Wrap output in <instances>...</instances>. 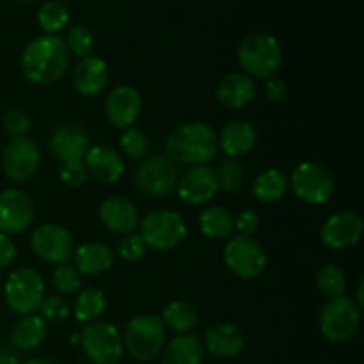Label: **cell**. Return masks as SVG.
Wrapping results in <instances>:
<instances>
[{
    "label": "cell",
    "instance_id": "f1b7e54d",
    "mask_svg": "<svg viewBox=\"0 0 364 364\" xmlns=\"http://www.w3.org/2000/svg\"><path fill=\"white\" fill-rule=\"evenodd\" d=\"M160 320H162L166 329L174 331L176 334H187L198 323L199 313L192 302L176 299V301H171L169 304L164 306Z\"/></svg>",
    "mask_w": 364,
    "mask_h": 364
},
{
    "label": "cell",
    "instance_id": "f546056e",
    "mask_svg": "<svg viewBox=\"0 0 364 364\" xmlns=\"http://www.w3.org/2000/svg\"><path fill=\"white\" fill-rule=\"evenodd\" d=\"M107 309V297L100 288L89 287L78 291L73 306V316L80 323H92L98 322L100 316Z\"/></svg>",
    "mask_w": 364,
    "mask_h": 364
},
{
    "label": "cell",
    "instance_id": "74e56055",
    "mask_svg": "<svg viewBox=\"0 0 364 364\" xmlns=\"http://www.w3.org/2000/svg\"><path fill=\"white\" fill-rule=\"evenodd\" d=\"M2 127L4 132H6L11 139L27 137L28 130H31L32 127V119L23 109H11L4 114Z\"/></svg>",
    "mask_w": 364,
    "mask_h": 364
},
{
    "label": "cell",
    "instance_id": "4dcf8cb0",
    "mask_svg": "<svg viewBox=\"0 0 364 364\" xmlns=\"http://www.w3.org/2000/svg\"><path fill=\"white\" fill-rule=\"evenodd\" d=\"M288 178L279 169H267L252 183V196L259 203H276L288 192Z\"/></svg>",
    "mask_w": 364,
    "mask_h": 364
},
{
    "label": "cell",
    "instance_id": "d4e9b609",
    "mask_svg": "<svg viewBox=\"0 0 364 364\" xmlns=\"http://www.w3.org/2000/svg\"><path fill=\"white\" fill-rule=\"evenodd\" d=\"M73 262L80 276H100L114 265V252L102 242H85L75 249Z\"/></svg>",
    "mask_w": 364,
    "mask_h": 364
},
{
    "label": "cell",
    "instance_id": "1f68e13d",
    "mask_svg": "<svg viewBox=\"0 0 364 364\" xmlns=\"http://www.w3.org/2000/svg\"><path fill=\"white\" fill-rule=\"evenodd\" d=\"M70 21V11L66 6L55 0L43 4L41 9L38 11V25L45 34L57 36V32L63 31Z\"/></svg>",
    "mask_w": 364,
    "mask_h": 364
},
{
    "label": "cell",
    "instance_id": "ba28073f",
    "mask_svg": "<svg viewBox=\"0 0 364 364\" xmlns=\"http://www.w3.org/2000/svg\"><path fill=\"white\" fill-rule=\"evenodd\" d=\"M288 187L302 203L326 205L334 194L336 181L331 171L318 162H301L291 173Z\"/></svg>",
    "mask_w": 364,
    "mask_h": 364
},
{
    "label": "cell",
    "instance_id": "83f0119b",
    "mask_svg": "<svg viewBox=\"0 0 364 364\" xmlns=\"http://www.w3.org/2000/svg\"><path fill=\"white\" fill-rule=\"evenodd\" d=\"M199 230L206 238L226 240L235 233L233 213L219 205L205 206L199 213Z\"/></svg>",
    "mask_w": 364,
    "mask_h": 364
},
{
    "label": "cell",
    "instance_id": "484cf974",
    "mask_svg": "<svg viewBox=\"0 0 364 364\" xmlns=\"http://www.w3.org/2000/svg\"><path fill=\"white\" fill-rule=\"evenodd\" d=\"M162 364H203L205 347L196 334H176L164 347Z\"/></svg>",
    "mask_w": 364,
    "mask_h": 364
},
{
    "label": "cell",
    "instance_id": "52a82bcc",
    "mask_svg": "<svg viewBox=\"0 0 364 364\" xmlns=\"http://www.w3.org/2000/svg\"><path fill=\"white\" fill-rule=\"evenodd\" d=\"M361 326V309L354 299L341 295L333 297L322 306L318 316V329L331 343H347Z\"/></svg>",
    "mask_w": 364,
    "mask_h": 364
},
{
    "label": "cell",
    "instance_id": "d6a6232c",
    "mask_svg": "<svg viewBox=\"0 0 364 364\" xmlns=\"http://www.w3.org/2000/svg\"><path fill=\"white\" fill-rule=\"evenodd\" d=\"M316 287L329 299L341 297L347 291V276L341 267L327 263V265L320 267L316 272Z\"/></svg>",
    "mask_w": 364,
    "mask_h": 364
},
{
    "label": "cell",
    "instance_id": "7bdbcfd3",
    "mask_svg": "<svg viewBox=\"0 0 364 364\" xmlns=\"http://www.w3.org/2000/svg\"><path fill=\"white\" fill-rule=\"evenodd\" d=\"M263 95H265L267 100L270 102H281L284 100L287 96L288 87H287V82L279 77H269L263 80V87H262Z\"/></svg>",
    "mask_w": 364,
    "mask_h": 364
},
{
    "label": "cell",
    "instance_id": "5bb4252c",
    "mask_svg": "<svg viewBox=\"0 0 364 364\" xmlns=\"http://www.w3.org/2000/svg\"><path fill=\"white\" fill-rule=\"evenodd\" d=\"M36 206L31 196L21 188H6L0 192V233L20 235L34 220Z\"/></svg>",
    "mask_w": 364,
    "mask_h": 364
},
{
    "label": "cell",
    "instance_id": "ac0fdd59",
    "mask_svg": "<svg viewBox=\"0 0 364 364\" xmlns=\"http://www.w3.org/2000/svg\"><path fill=\"white\" fill-rule=\"evenodd\" d=\"M82 162L87 171V176L103 185L117 183L127 169L123 155L117 149L105 144L91 146Z\"/></svg>",
    "mask_w": 364,
    "mask_h": 364
},
{
    "label": "cell",
    "instance_id": "d6986e66",
    "mask_svg": "<svg viewBox=\"0 0 364 364\" xmlns=\"http://www.w3.org/2000/svg\"><path fill=\"white\" fill-rule=\"evenodd\" d=\"M98 215L105 230L123 237L134 233L141 220L137 205L124 196H110L103 199Z\"/></svg>",
    "mask_w": 364,
    "mask_h": 364
},
{
    "label": "cell",
    "instance_id": "ffe728a7",
    "mask_svg": "<svg viewBox=\"0 0 364 364\" xmlns=\"http://www.w3.org/2000/svg\"><path fill=\"white\" fill-rule=\"evenodd\" d=\"M89 148V137L80 124L63 123L50 135V149L60 164L84 160Z\"/></svg>",
    "mask_w": 364,
    "mask_h": 364
},
{
    "label": "cell",
    "instance_id": "7a4b0ae2",
    "mask_svg": "<svg viewBox=\"0 0 364 364\" xmlns=\"http://www.w3.org/2000/svg\"><path fill=\"white\" fill-rule=\"evenodd\" d=\"M219 153L217 134L201 121L180 124L166 139V155L176 166H206Z\"/></svg>",
    "mask_w": 364,
    "mask_h": 364
},
{
    "label": "cell",
    "instance_id": "4fadbf2b",
    "mask_svg": "<svg viewBox=\"0 0 364 364\" xmlns=\"http://www.w3.org/2000/svg\"><path fill=\"white\" fill-rule=\"evenodd\" d=\"M39 164H41V153L38 144L28 137L11 139L0 156L4 176L14 183L31 180L38 173Z\"/></svg>",
    "mask_w": 364,
    "mask_h": 364
},
{
    "label": "cell",
    "instance_id": "ee69618b",
    "mask_svg": "<svg viewBox=\"0 0 364 364\" xmlns=\"http://www.w3.org/2000/svg\"><path fill=\"white\" fill-rule=\"evenodd\" d=\"M16 258V245L11 240L9 235L0 233V269H7Z\"/></svg>",
    "mask_w": 364,
    "mask_h": 364
},
{
    "label": "cell",
    "instance_id": "bcb514c9",
    "mask_svg": "<svg viewBox=\"0 0 364 364\" xmlns=\"http://www.w3.org/2000/svg\"><path fill=\"white\" fill-rule=\"evenodd\" d=\"M0 364H21V361L14 354L4 352V354H0Z\"/></svg>",
    "mask_w": 364,
    "mask_h": 364
},
{
    "label": "cell",
    "instance_id": "9c48e42d",
    "mask_svg": "<svg viewBox=\"0 0 364 364\" xmlns=\"http://www.w3.org/2000/svg\"><path fill=\"white\" fill-rule=\"evenodd\" d=\"M224 263L240 279H256L267 269V252L263 245L252 237L233 235L224 245Z\"/></svg>",
    "mask_w": 364,
    "mask_h": 364
},
{
    "label": "cell",
    "instance_id": "3957f363",
    "mask_svg": "<svg viewBox=\"0 0 364 364\" xmlns=\"http://www.w3.org/2000/svg\"><path fill=\"white\" fill-rule=\"evenodd\" d=\"M238 60L245 75L255 80L274 77L283 64V46L269 32H252L238 46Z\"/></svg>",
    "mask_w": 364,
    "mask_h": 364
},
{
    "label": "cell",
    "instance_id": "f6af8a7d",
    "mask_svg": "<svg viewBox=\"0 0 364 364\" xmlns=\"http://www.w3.org/2000/svg\"><path fill=\"white\" fill-rule=\"evenodd\" d=\"M354 302H355V304H358L359 309H363V306H364V281L363 279L359 281V284H358V290H355Z\"/></svg>",
    "mask_w": 364,
    "mask_h": 364
},
{
    "label": "cell",
    "instance_id": "681fc988",
    "mask_svg": "<svg viewBox=\"0 0 364 364\" xmlns=\"http://www.w3.org/2000/svg\"><path fill=\"white\" fill-rule=\"evenodd\" d=\"M55 2H60V4H63V2H68V0H55Z\"/></svg>",
    "mask_w": 364,
    "mask_h": 364
},
{
    "label": "cell",
    "instance_id": "8d00e7d4",
    "mask_svg": "<svg viewBox=\"0 0 364 364\" xmlns=\"http://www.w3.org/2000/svg\"><path fill=\"white\" fill-rule=\"evenodd\" d=\"M64 43H66L68 52L84 59V57L91 55L92 46H95V36L85 25H75L68 31Z\"/></svg>",
    "mask_w": 364,
    "mask_h": 364
},
{
    "label": "cell",
    "instance_id": "cb8c5ba5",
    "mask_svg": "<svg viewBox=\"0 0 364 364\" xmlns=\"http://www.w3.org/2000/svg\"><path fill=\"white\" fill-rule=\"evenodd\" d=\"M217 102L226 109H244L255 100L256 82L249 75L235 71L220 78L217 84Z\"/></svg>",
    "mask_w": 364,
    "mask_h": 364
},
{
    "label": "cell",
    "instance_id": "5b68a950",
    "mask_svg": "<svg viewBox=\"0 0 364 364\" xmlns=\"http://www.w3.org/2000/svg\"><path fill=\"white\" fill-rule=\"evenodd\" d=\"M139 237L153 251H171L187 237V224L174 210H153L139 220Z\"/></svg>",
    "mask_w": 364,
    "mask_h": 364
},
{
    "label": "cell",
    "instance_id": "8fae6325",
    "mask_svg": "<svg viewBox=\"0 0 364 364\" xmlns=\"http://www.w3.org/2000/svg\"><path fill=\"white\" fill-rule=\"evenodd\" d=\"M180 173L167 155L146 156L135 171V187L146 196L162 198L176 188Z\"/></svg>",
    "mask_w": 364,
    "mask_h": 364
},
{
    "label": "cell",
    "instance_id": "7c38bea8",
    "mask_svg": "<svg viewBox=\"0 0 364 364\" xmlns=\"http://www.w3.org/2000/svg\"><path fill=\"white\" fill-rule=\"evenodd\" d=\"M31 247L41 262L50 265H64L73 258V235L57 223L41 224L32 231Z\"/></svg>",
    "mask_w": 364,
    "mask_h": 364
},
{
    "label": "cell",
    "instance_id": "44dd1931",
    "mask_svg": "<svg viewBox=\"0 0 364 364\" xmlns=\"http://www.w3.org/2000/svg\"><path fill=\"white\" fill-rule=\"evenodd\" d=\"M203 347L208 350L213 358L233 359L244 350V334L237 326L230 322H219L208 327L203 336Z\"/></svg>",
    "mask_w": 364,
    "mask_h": 364
},
{
    "label": "cell",
    "instance_id": "836d02e7",
    "mask_svg": "<svg viewBox=\"0 0 364 364\" xmlns=\"http://www.w3.org/2000/svg\"><path fill=\"white\" fill-rule=\"evenodd\" d=\"M215 174L219 181V191L238 192L244 187L245 171L238 159H224L215 169Z\"/></svg>",
    "mask_w": 364,
    "mask_h": 364
},
{
    "label": "cell",
    "instance_id": "9a60e30c",
    "mask_svg": "<svg viewBox=\"0 0 364 364\" xmlns=\"http://www.w3.org/2000/svg\"><path fill=\"white\" fill-rule=\"evenodd\" d=\"M364 220L359 213L350 210H341L333 213L323 223L320 237L322 242L333 251H343V249L354 247L363 237Z\"/></svg>",
    "mask_w": 364,
    "mask_h": 364
},
{
    "label": "cell",
    "instance_id": "8992f818",
    "mask_svg": "<svg viewBox=\"0 0 364 364\" xmlns=\"http://www.w3.org/2000/svg\"><path fill=\"white\" fill-rule=\"evenodd\" d=\"M45 295V281L41 274L31 267L13 270L4 284V301L7 308L20 316L38 313Z\"/></svg>",
    "mask_w": 364,
    "mask_h": 364
},
{
    "label": "cell",
    "instance_id": "b9f144b4",
    "mask_svg": "<svg viewBox=\"0 0 364 364\" xmlns=\"http://www.w3.org/2000/svg\"><path fill=\"white\" fill-rule=\"evenodd\" d=\"M259 228V215L256 210L245 208L235 217V231L238 235H245V237H252Z\"/></svg>",
    "mask_w": 364,
    "mask_h": 364
},
{
    "label": "cell",
    "instance_id": "7dc6e473",
    "mask_svg": "<svg viewBox=\"0 0 364 364\" xmlns=\"http://www.w3.org/2000/svg\"><path fill=\"white\" fill-rule=\"evenodd\" d=\"M21 364H59L53 359H46V358H34V359H28V361L21 363Z\"/></svg>",
    "mask_w": 364,
    "mask_h": 364
},
{
    "label": "cell",
    "instance_id": "e0dca14e",
    "mask_svg": "<svg viewBox=\"0 0 364 364\" xmlns=\"http://www.w3.org/2000/svg\"><path fill=\"white\" fill-rule=\"evenodd\" d=\"M142 110L141 92L132 85H117L105 100L107 121L117 130L134 127Z\"/></svg>",
    "mask_w": 364,
    "mask_h": 364
},
{
    "label": "cell",
    "instance_id": "4316f807",
    "mask_svg": "<svg viewBox=\"0 0 364 364\" xmlns=\"http://www.w3.org/2000/svg\"><path fill=\"white\" fill-rule=\"evenodd\" d=\"M46 322L34 313V315H23L14 322L13 329H11V343L18 350H36L38 347H41L43 341L46 340Z\"/></svg>",
    "mask_w": 364,
    "mask_h": 364
},
{
    "label": "cell",
    "instance_id": "7402d4cb",
    "mask_svg": "<svg viewBox=\"0 0 364 364\" xmlns=\"http://www.w3.org/2000/svg\"><path fill=\"white\" fill-rule=\"evenodd\" d=\"M109 84V66L98 55L78 60L73 70V87L82 96H98Z\"/></svg>",
    "mask_w": 364,
    "mask_h": 364
},
{
    "label": "cell",
    "instance_id": "f35d334b",
    "mask_svg": "<svg viewBox=\"0 0 364 364\" xmlns=\"http://www.w3.org/2000/svg\"><path fill=\"white\" fill-rule=\"evenodd\" d=\"M71 309L63 295H45L39 306V316L48 322H63L70 316Z\"/></svg>",
    "mask_w": 364,
    "mask_h": 364
},
{
    "label": "cell",
    "instance_id": "e575fe53",
    "mask_svg": "<svg viewBox=\"0 0 364 364\" xmlns=\"http://www.w3.org/2000/svg\"><path fill=\"white\" fill-rule=\"evenodd\" d=\"M119 146L123 155H127L130 160H142L149 156V141L144 132L137 127H130L123 130L119 137Z\"/></svg>",
    "mask_w": 364,
    "mask_h": 364
},
{
    "label": "cell",
    "instance_id": "d590c367",
    "mask_svg": "<svg viewBox=\"0 0 364 364\" xmlns=\"http://www.w3.org/2000/svg\"><path fill=\"white\" fill-rule=\"evenodd\" d=\"M82 276L70 263L57 265L52 272V287L59 295H75L80 290Z\"/></svg>",
    "mask_w": 364,
    "mask_h": 364
},
{
    "label": "cell",
    "instance_id": "30bf717a",
    "mask_svg": "<svg viewBox=\"0 0 364 364\" xmlns=\"http://www.w3.org/2000/svg\"><path fill=\"white\" fill-rule=\"evenodd\" d=\"M78 336L82 350L92 364H117L123 358V336L114 323H87Z\"/></svg>",
    "mask_w": 364,
    "mask_h": 364
},
{
    "label": "cell",
    "instance_id": "277c9868",
    "mask_svg": "<svg viewBox=\"0 0 364 364\" xmlns=\"http://www.w3.org/2000/svg\"><path fill=\"white\" fill-rule=\"evenodd\" d=\"M128 355L146 363L159 358L166 347V327L156 315H137L128 322L123 336Z\"/></svg>",
    "mask_w": 364,
    "mask_h": 364
},
{
    "label": "cell",
    "instance_id": "c3c4849f",
    "mask_svg": "<svg viewBox=\"0 0 364 364\" xmlns=\"http://www.w3.org/2000/svg\"><path fill=\"white\" fill-rule=\"evenodd\" d=\"M16 2H36V0H16Z\"/></svg>",
    "mask_w": 364,
    "mask_h": 364
},
{
    "label": "cell",
    "instance_id": "6da1fadb",
    "mask_svg": "<svg viewBox=\"0 0 364 364\" xmlns=\"http://www.w3.org/2000/svg\"><path fill=\"white\" fill-rule=\"evenodd\" d=\"M70 66V52L63 38L43 34L23 48L20 59L21 73L36 85H52L59 82Z\"/></svg>",
    "mask_w": 364,
    "mask_h": 364
},
{
    "label": "cell",
    "instance_id": "603a6c76",
    "mask_svg": "<svg viewBox=\"0 0 364 364\" xmlns=\"http://www.w3.org/2000/svg\"><path fill=\"white\" fill-rule=\"evenodd\" d=\"M258 141L255 127L249 121L235 119L223 127L220 134L217 135L219 149H223L228 159H240L252 151Z\"/></svg>",
    "mask_w": 364,
    "mask_h": 364
},
{
    "label": "cell",
    "instance_id": "ab89813d",
    "mask_svg": "<svg viewBox=\"0 0 364 364\" xmlns=\"http://www.w3.org/2000/svg\"><path fill=\"white\" fill-rule=\"evenodd\" d=\"M146 252H148V247H146V244L142 242V238L134 233L124 235V237L121 238L119 245H117V255L121 256V259H124V262L128 263L139 262V259L144 258Z\"/></svg>",
    "mask_w": 364,
    "mask_h": 364
},
{
    "label": "cell",
    "instance_id": "60d3db41",
    "mask_svg": "<svg viewBox=\"0 0 364 364\" xmlns=\"http://www.w3.org/2000/svg\"><path fill=\"white\" fill-rule=\"evenodd\" d=\"M59 178L63 181L64 187L68 188H78L87 181V171L82 160H75V162H64L60 166Z\"/></svg>",
    "mask_w": 364,
    "mask_h": 364
},
{
    "label": "cell",
    "instance_id": "2e32d148",
    "mask_svg": "<svg viewBox=\"0 0 364 364\" xmlns=\"http://www.w3.org/2000/svg\"><path fill=\"white\" fill-rule=\"evenodd\" d=\"M176 188L180 199L183 203H187V205H206L219 192V181H217L215 169L210 166L191 167L178 180Z\"/></svg>",
    "mask_w": 364,
    "mask_h": 364
}]
</instances>
